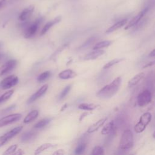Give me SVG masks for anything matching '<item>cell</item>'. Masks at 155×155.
<instances>
[{
    "label": "cell",
    "mask_w": 155,
    "mask_h": 155,
    "mask_svg": "<svg viewBox=\"0 0 155 155\" xmlns=\"http://www.w3.org/2000/svg\"><path fill=\"white\" fill-rule=\"evenodd\" d=\"M18 82V78L15 75H10L4 79L0 82V87L3 90H7L16 85Z\"/></svg>",
    "instance_id": "cell-8"
},
{
    "label": "cell",
    "mask_w": 155,
    "mask_h": 155,
    "mask_svg": "<svg viewBox=\"0 0 155 155\" xmlns=\"http://www.w3.org/2000/svg\"><path fill=\"white\" fill-rule=\"evenodd\" d=\"M76 76V73L70 69L64 70L59 73L58 76L62 79H68L74 78Z\"/></svg>",
    "instance_id": "cell-18"
},
{
    "label": "cell",
    "mask_w": 155,
    "mask_h": 155,
    "mask_svg": "<svg viewBox=\"0 0 155 155\" xmlns=\"http://www.w3.org/2000/svg\"><path fill=\"white\" fill-rule=\"evenodd\" d=\"M87 114H88L87 113H83V114L81 115V118L79 119V120H81L82 119V118L84 117H85V116L87 115Z\"/></svg>",
    "instance_id": "cell-40"
},
{
    "label": "cell",
    "mask_w": 155,
    "mask_h": 155,
    "mask_svg": "<svg viewBox=\"0 0 155 155\" xmlns=\"http://www.w3.org/2000/svg\"><path fill=\"white\" fill-rule=\"evenodd\" d=\"M21 117H22V115L21 114L15 113V114H12L6 116L4 117H2L1 119H0V127L15 122L19 120L21 118Z\"/></svg>",
    "instance_id": "cell-9"
},
{
    "label": "cell",
    "mask_w": 155,
    "mask_h": 155,
    "mask_svg": "<svg viewBox=\"0 0 155 155\" xmlns=\"http://www.w3.org/2000/svg\"><path fill=\"white\" fill-rule=\"evenodd\" d=\"M94 51L87 53L85 56L84 57V60H93L96 59L97 58L100 57L102 54H104L105 51L103 50H93Z\"/></svg>",
    "instance_id": "cell-16"
},
{
    "label": "cell",
    "mask_w": 155,
    "mask_h": 155,
    "mask_svg": "<svg viewBox=\"0 0 155 155\" xmlns=\"http://www.w3.org/2000/svg\"><path fill=\"white\" fill-rule=\"evenodd\" d=\"M54 147H55V145L52 144V143H44V144L40 145L37 149H36L35 152V154H39L42 153L43 151H44L45 150H48L50 148H53Z\"/></svg>",
    "instance_id": "cell-23"
},
{
    "label": "cell",
    "mask_w": 155,
    "mask_h": 155,
    "mask_svg": "<svg viewBox=\"0 0 155 155\" xmlns=\"http://www.w3.org/2000/svg\"><path fill=\"white\" fill-rule=\"evenodd\" d=\"M38 114H39V112L38 110H32L27 115V116L25 117V118L24 119V123L28 124L31 122L38 117Z\"/></svg>",
    "instance_id": "cell-20"
},
{
    "label": "cell",
    "mask_w": 155,
    "mask_h": 155,
    "mask_svg": "<svg viewBox=\"0 0 155 155\" xmlns=\"http://www.w3.org/2000/svg\"><path fill=\"white\" fill-rule=\"evenodd\" d=\"M36 136V133L35 131H27L23 133L21 137V140L23 142H28L33 139Z\"/></svg>",
    "instance_id": "cell-21"
},
{
    "label": "cell",
    "mask_w": 155,
    "mask_h": 155,
    "mask_svg": "<svg viewBox=\"0 0 155 155\" xmlns=\"http://www.w3.org/2000/svg\"><path fill=\"white\" fill-rule=\"evenodd\" d=\"M50 76V72L48 71H46L43 72L41 74H39V76L38 77L37 79L39 82H43V81H45L47 79H48Z\"/></svg>",
    "instance_id": "cell-29"
},
{
    "label": "cell",
    "mask_w": 155,
    "mask_h": 155,
    "mask_svg": "<svg viewBox=\"0 0 155 155\" xmlns=\"http://www.w3.org/2000/svg\"><path fill=\"white\" fill-rule=\"evenodd\" d=\"M127 19H121V20L116 22V23H114L111 26H110L108 29H107L105 32L107 33H110L114 32V31L118 30L119 28H121L122 27H123L124 25L127 24Z\"/></svg>",
    "instance_id": "cell-17"
},
{
    "label": "cell",
    "mask_w": 155,
    "mask_h": 155,
    "mask_svg": "<svg viewBox=\"0 0 155 155\" xmlns=\"http://www.w3.org/2000/svg\"><path fill=\"white\" fill-rule=\"evenodd\" d=\"M153 137L155 139V131H154V133H153Z\"/></svg>",
    "instance_id": "cell-43"
},
{
    "label": "cell",
    "mask_w": 155,
    "mask_h": 155,
    "mask_svg": "<svg viewBox=\"0 0 155 155\" xmlns=\"http://www.w3.org/2000/svg\"><path fill=\"white\" fill-rule=\"evenodd\" d=\"M114 129V122L113 120H111L108 122L105 126L103 127L101 131V133L103 135H108L112 133V131Z\"/></svg>",
    "instance_id": "cell-19"
},
{
    "label": "cell",
    "mask_w": 155,
    "mask_h": 155,
    "mask_svg": "<svg viewBox=\"0 0 155 155\" xmlns=\"http://www.w3.org/2000/svg\"><path fill=\"white\" fill-rule=\"evenodd\" d=\"M86 147H87V145H86V143H82L79 144L75 150V154H82L85 151V150L86 149Z\"/></svg>",
    "instance_id": "cell-30"
},
{
    "label": "cell",
    "mask_w": 155,
    "mask_h": 155,
    "mask_svg": "<svg viewBox=\"0 0 155 155\" xmlns=\"http://www.w3.org/2000/svg\"><path fill=\"white\" fill-rule=\"evenodd\" d=\"M107 119V117H104L98 120L96 122L94 123L93 124H92L91 126L89 127V128L87 130V133H92L97 131L104 124Z\"/></svg>",
    "instance_id": "cell-14"
},
{
    "label": "cell",
    "mask_w": 155,
    "mask_h": 155,
    "mask_svg": "<svg viewBox=\"0 0 155 155\" xmlns=\"http://www.w3.org/2000/svg\"><path fill=\"white\" fill-rule=\"evenodd\" d=\"M17 64V61L15 59H10L2 64L0 67V77L2 76L14 69Z\"/></svg>",
    "instance_id": "cell-10"
},
{
    "label": "cell",
    "mask_w": 155,
    "mask_h": 155,
    "mask_svg": "<svg viewBox=\"0 0 155 155\" xmlns=\"http://www.w3.org/2000/svg\"><path fill=\"white\" fill-rule=\"evenodd\" d=\"M154 65H155V61H151V62L147 63L146 65H145L143 67V68H145L151 67V66Z\"/></svg>",
    "instance_id": "cell-36"
},
{
    "label": "cell",
    "mask_w": 155,
    "mask_h": 155,
    "mask_svg": "<svg viewBox=\"0 0 155 155\" xmlns=\"http://www.w3.org/2000/svg\"><path fill=\"white\" fill-rule=\"evenodd\" d=\"M113 43L112 41H110V40H106V41H101L99 42L96 43L93 47V50H99V49H101L103 48H105V47H108V46H110V45H111Z\"/></svg>",
    "instance_id": "cell-22"
},
{
    "label": "cell",
    "mask_w": 155,
    "mask_h": 155,
    "mask_svg": "<svg viewBox=\"0 0 155 155\" xmlns=\"http://www.w3.org/2000/svg\"><path fill=\"white\" fill-rule=\"evenodd\" d=\"M70 89H71V86H70V85L67 86V87L62 91V92L61 93V94H60V95H59V99L60 100L64 99V98L67 96V94L68 93V92H69V91L70 90Z\"/></svg>",
    "instance_id": "cell-33"
},
{
    "label": "cell",
    "mask_w": 155,
    "mask_h": 155,
    "mask_svg": "<svg viewBox=\"0 0 155 155\" xmlns=\"http://www.w3.org/2000/svg\"><path fill=\"white\" fill-rule=\"evenodd\" d=\"M61 20V16H59L56 17L55 18H54L53 20L48 21L42 28V29L41 30V35H44V34H45L50 28H51L53 25H54L55 24H58V22H59Z\"/></svg>",
    "instance_id": "cell-13"
},
{
    "label": "cell",
    "mask_w": 155,
    "mask_h": 155,
    "mask_svg": "<svg viewBox=\"0 0 155 155\" xmlns=\"http://www.w3.org/2000/svg\"><path fill=\"white\" fill-rule=\"evenodd\" d=\"M96 41V37L95 36H91L90 38H88L80 47V49H85L86 48L90 46L94 41Z\"/></svg>",
    "instance_id": "cell-28"
},
{
    "label": "cell",
    "mask_w": 155,
    "mask_h": 155,
    "mask_svg": "<svg viewBox=\"0 0 155 155\" xmlns=\"http://www.w3.org/2000/svg\"><path fill=\"white\" fill-rule=\"evenodd\" d=\"M48 89V85L47 84H45L43 86H42L36 93H35L28 100L27 103L28 104H30L33 102H34L35 101L37 100L38 99H39L40 97H41L43 94H45V93L47 91Z\"/></svg>",
    "instance_id": "cell-11"
},
{
    "label": "cell",
    "mask_w": 155,
    "mask_h": 155,
    "mask_svg": "<svg viewBox=\"0 0 155 155\" xmlns=\"http://www.w3.org/2000/svg\"><path fill=\"white\" fill-rule=\"evenodd\" d=\"M104 154V150L103 148L101 146H96L93 148L91 154L96 155V154Z\"/></svg>",
    "instance_id": "cell-31"
},
{
    "label": "cell",
    "mask_w": 155,
    "mask_h": 155,
    "mask_svg": "<svg viewBox=\"0 0 155 155\" xmlns=\"http://www.w3.org/2000/svg\"><path fill=\"white\" fill-rule=\"evenodd\" d=\"M2 46H3V44L2 42H0V54L2 53Z\"/></svg>",
    "instance_id": "cell-41"
},
{
    "label": "cell",
    "mask_w": 155,
    "mask_h": 155,
    "mask_svg": "<svg viewBox=\"0 0 155 155\" xmlns=\"http://www.w3.org/2000/svg\"><path fill=\"white\" fill-rule=\"evenodd\" d=\"M15 108V105L10 106V107H8V108H5V109H4V110H2V111H1V112H0V113H1V114L2 115V114H5V113H8V112L11 111L12 110H13Z\"/></svg>",
    "instance_id": "cell-34"
},
{
    "label": "cell",
    "mask_w": 155,
    "mask_h": 155,
    "mask_svg": "<svg viewBox=\"0 0 155 155\" xmlns=\"http://www.w3.org/2000/svg\"><path fill=\"white\" fill-rule=\"evenodd\" d=\"M151 119L152 114L150 112L147 111L143 113L134 127V131L136 133H142L145 130L147 125L150 123Z\"/></svg>",
    "instance_id": "cell-3"
},
{
    "label": "cell",
    "mask_w": 155,
    "mask_h": 155,
    "mask_svg": "<svg viewBox=\"0 0 155 155\" xmlns=\"http://www.w3.org/2000/svg\"><path fill=\"white\" fill-rule=\"evenodd\" d=\"M7 0H0V10H1L7 4Z\"/></svg>",
    "instance_id": "cell-37"
},
{
    "label": "cell",
    "mask_w": 155,
    "mask_h": 155,
    "mask_svg": "<svg viewBox=\"0 0 155 155\" xmlns=\"http://www.w3.org/2000/svg\"><path fill=\"white\" fill-rule=\"evenodd\" d=\"M97 107V105L94 104H88V103H82L79 105L78 108L81 110H88V111H92L96 109Z\"/></svg>",
    "instance_id": "cell-24"
},
{
    "label": "cell",
    "mask_w": 155,
    "mask_h": 155,
    "mask_svg": "<svg viewBox=\"0 0 155 155\" xmlns=\"http://www.w3.org/2000/svg\"><path fill=\"white\" fill-rule=\"evenodd\" d=\"M65 153V152L64 151V150H58L54 153H53V154L61 155V154H64Z\"/></svg>",
    "instance_id": "cell-35"
},
{
    "label": "cell",
    "mask_w": 155,
    "mask_h": 155,
    "mask_svg": "<svg viewBox=\"0 0 155 155\" xmlns=\"http://www.w3.org/2000/svg\"><path fill=\"white\" fill-rule=\"evenodd\" d=\"M24 152H22V150L19 149V150H18V151H17V152L14 153L13 154H24Z\"/></svg>",
    "instance_id": "cell-39"
},
{
    "label": "cell",
    "mask_w": 155,
    "mask_h": 155,
    "mask_svg": "<svg viewBox=\"0 0 155 155\" xmlns=\"http://www.w3.org/2000/svg\"><path fill=\"white\" fill-rule=\"evenodd\" d=\"M149 56H150V57L155 56V48H154L151 51H150V53L149 54Z\"/></svg>",
    "instance_id": "cell-38"
},
{
    "label": "cell",
    "mask_w": 155,
    "mask_h": 155,
    "mask_svg": "<svg viewBox=\"0 0 155 155\" xmlns=\"http://www.w3.org/2000/svg\"><path fill=\"white\" fill-rule=\"evenodd\" d=\"M16 1H18V0H8V1L10 3H13V2H16Z\"/></svg>",
    "instance_id": "cell-42"
},
{
    "label": "cell",
    "mask_w": 155,
    "mask_h": 155,
    "mask_svg": "<svg viewBox=\"0 0 155 155\" xmlns=\"http://www.w3.org/2000/svg\"><path fill=\"white\" fill-rule=\"evenodd\" d=\"M51 121V119L50 118H45V119H43L41 120H39L38 122H37L34 127L35 128H42L45 126H46Z\"/></svg>",
    "instance_id": "cell-26"
},
{
    "label": "cell",
    "mask_w": 155,
    "mask_h": 155,
    "mask_svg": "<svg viewBox=\"0 0 155 155\" xmlns=\"http://www.w3.org/2000/svg\"><path fill=\"white\" fill-rule=\"evenodd\" d=\"M42 20H43V18L42 17H40L38 18L36 20H35L30 25H29L25 30V31L24 33V37L25 38H30L33 36H35Z\"/></svg>",
    "instance_id": "cell-5"
},
{
    "label": "cell",
    "mask_w": 155,
    "mask_h": 155,
    "mask_svg": "<svg viewBox=\"0 0 155 155\" xmlns=\"http://www.w3.org/2000/svg\"><path fill=\"white\" fill-rule=\"evenodd\" d=\"M18 148V145L17 144H14L11 145L10 147H8L5 151L4 153V154H13L15 151Z\"/></svg>",
    "instance_id": "cell-32"
},
{
    "label": "cell",
    "mask_w": 155,
    "mask_h": 155,
    "mask_svg": "<svg viewBox=\"0 0 155 155\" xmlns=\"http://www.w3.org/2000/svg\"><path fill=\"white\" fill-rule=\"evenodd\" d=\"M125 60L124 58H115V59H112L111 61L108 62L107 64H105L104 67H103V68L104 69H107V68H109L111 67H113V65L119 63L120 62H122V61Z\"/></svg>",
    "instance_id": "cell-25"
},
{
    "label": "cell",
    "mask_w": 155,
    "mask_h": 155,
    "mask_svg": "<svg viewBox=\"0 0 155 155\" xmlns=\"http://www.w3.org/2000/svg\"><path fill=\"white\" fill-rule=\"evenodd\" d=\"M34 8H35V7L33 5H30L28 7H26L25 8H24L22 11V12L20 13L19 16V19L21 21H25L27 20L33 13Z\"/></svg>",
    "instance_id": "cell-12"
},
{
    "label": "cell",
    "mask_w": 155,
    "mask_h": 155,
    "mask_svg": "<svg viewBox=\"0 0 155 155\" xmlns=\"http://www.w3.org/2000/svg\"><path fill=\"white\" fill-rule=\"evenodd\" d=\"M145 77V73L143 72H140L136 74L133 76L128 82V87H133L137 84H138Z\"/></svg>",
    "instance_id": "cell-15"
},
{
    "label": "cell",
    "mask_w": 155,
    "mask_h": 155,
    "mask_svg": "<svg viewBox=\"0 0 155 155\" xmlns=\"http://www.w3.org/2000/svg\"><path fill=\"white\" fill-rule=\"evenodd\" d=\"M149 10L150 9L148 7H145L136 16L133 17L131 19V21L128 24H127L126 26L124 28L125 30H128V29L130 28L131 27H133L137 25L140 22V21L143 18V17L145 15V14L148 12Z\"/></svg>",
    "instance_id": "cell-6"
},
{
    "label": "cell",
    "mask_w": 155,
    "mask_h": 155,
    "mask_svg": "<svg viewBox=\"0 0 155 155\" xmlns=\"http://www.w3.org/2000/svg\"><path fill=\"white\" fill-rule=\"evenodd\" d=\"M22 126H18L10 130L5 133L3 136L0 137V147L6 143L10 139L13 137L15 135L18 134L22 129Z\"/></svg>",
    "instance_id": "cell-7"
},
{
    "label": "cell",
    "mask_w": 155,
    "mask_h": 155,
    "mask_svg": "<svg viewBox=\"0 0 155 155\" xmlns=\"http://www.w3.org/2000/svg\"><path fill=\"white\" fill-rule=\"evenodd\" d=\"M13 92H14L13 90H10L4 93L2 95H1L0 96V104L7 101L11 97V96L13 94Z\"/></svg>",
    "instance_id": "cell-27"
},
{
    "label": "cell",
    "mask_w": 155,
    "mask_h": 155,
    "mask_svg": "<svg viewBox=\"0 0 155 155\" xmlns=\"http://www.w3.org/2000/svg\"><path fill=\"white\" fill-rule=\"evenodd\" d=\"M133 145L134 137L133 132L129 129L124 130L120 137L119 143V148L120 150L125 151L131 148Z\"/></svg>",
    "instance_id": "cell-2"
},
{
    "label": "cell",
    "mask_w": 155,
    "mask_h": 155,
    "mask_svg": "<svg viewBox=\"0 0 155 155\" xmlns=\"http://www.w3.org/2000/svg\"><path fill=\"white\" fill-rule=\"evenodd\" d=\"M122 82V78L118 76L114 79L110 84L105 85L96 93V96L101 99H110L118 91Z\"/></svg>",
    "instance_id": "cell-1"
},
{
    "label": "cell",
    "mask_w": 155,
    "mask_h": 155,
    "mask_svg": "<svg viewBox=\"0 0 155 155\" xmlns=\"http://www.w3.org/2000/svg\"><path fill=\"white\" fill-rule=\"evenodd\" d=\"M152 94L149 90H144L137 96L136 102L139 107H144L150 103Z\"/></svg>",
    "instance_id": "cell-4"
}]
</instances>
